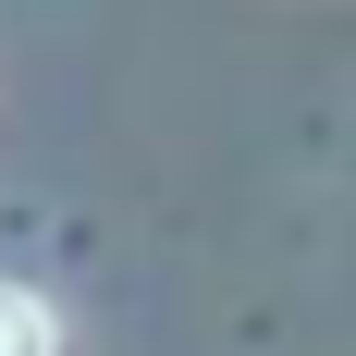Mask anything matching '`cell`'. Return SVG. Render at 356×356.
<instances>
[{"instance_id":"1","label":"cell","mask_w":356,"mask_h":356,"mask_svg":"<svg viewBox=\"0 0 356 356\" xmlns=\"http://www.w3.org/2000/svg\"><path fill=\"white\" fill-rule=\"evenodd\" d=\"M0 356H62V332H49V307L25 283H0Z\"/></svg>"}]
</instances>
